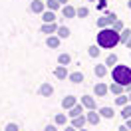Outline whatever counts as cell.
Segmentation results:
<instances>
[{
    "instance_id": "obj_1",
    "label": "cell",
    "mask_w": 131,
    "mask_h": 131,
    "mask_svg": "<svg viewBox=\"0 0 131 131\" xmlns=\"http://www.w3.org/2000/svg\"><path fill=\"white\" fill-rule=\"evenodd\" d=\"M119 44V32H115L113 28H101L97 32V46L103 50H113Z\"/></svg>"
},
{
    "instance_id": "obj_2",
    "label": "cell",
    "mask_w": 131,
    "mask_h": 131,
    "mask_svg": "<svg viewBox=\"0 0 131 131\" xmlns=\"http://www.w3.org/2000/svg\"><path fill=\"white\" fill-rule=\"evenodd\" d=\"M111 80L115 83H119L123 88H127L131 83V68L129 66H123V64H117L111 68Z\"/></svg>"
},
{
    "instance_id": "obj_3",
    "label": "cell",
    "mask_w": 131,
    "mask_h": 131,
    "mask_svg": "<svg viewBox=\"0 0 131 131\" xmlns=\"http://www.w3.org/2000/svg\"><path fill=\"white\" fill-rule=\"evenodd\" d=\"M115 20H117V14L115 12H109V10H103V16L97 18V28H109V26L113 24Z\"/></svg>"
},
{
    "instance_id": "obj_4",
    "label": "cell",
    "mask_w": 131,
    "mask_h": 131,
    "mask_svg": "<svg viewBox=\"0 0 131 131\" xmlns=\"http://www.w3.org/2000/svg\"><path fill=\"white\" fill-rule=\"evenodd\" d=\"M83 105V109H88V111H91V109H97V101H95V97L93 95H82V101H80Z\"/></svg>"
},
{
    "instance_id": "obj_5",
    "label": "cell",
    "mask_w": 131,
    "mask_h": 131,
    "mask_svg": "<svg viewBox=\"0 0 131 131\" xmlns=\"http://www.w3.org/2000/svg\"><path fill=\"white\" fill-rule=\"evenodd\" d=\"M38 93H40L42 97H52V95H54V85H52L50 82L40 83V88H38Z\"/></svg>"
},
{
    "instance_id": "obj_6",
    "label": "cell",
    "mask_w": 131,
    "mask_h": 131,
    "mask_svg": "<svg viewBox=\"0 0 131 131\" xmlns=\"http://www.w3.org/2000/svg\"><path fill=\"white\" fill-rule=\"evenodd\" d=\"M85 119H88V125H99L101 115L97 113V109H91V111H88V113H85Z\"/></svg>"
},
{
    "instance_id": "obj_7",
    "label": "cell",
    "mask_w": 131,
    "mask_h": 131,
    "mask_svg": "<svg viewBox=\"0 0 131 131\" xmlns=\"http://www.w3.org/2000/svg\"><path fill=\"white\" fill-rule=\"evenodd\" d=\"M107 91H109V88H107L103 82H97L95 85H93V93H95V97H105Z\"/></svg>"
},
{
    "instance_id": "obj_8",
    "label": "cell",
    "mask_w": 131,
    "mask_h": 131,
    "mask_svg": "<svg viewBox=\"0 0 131 131\" xmlns=\"http://www.w3.org/2000/svg\"><path fill=\"white\" fill-rule=\"evenodd\" d=\"M58 28H60V26H58L56 22H50V24H42L40 32H42V34H46V36H54V34L58 32Z\"/></svg>"
},
{
    "instance_id": "obj_9",
    "label": "cell",
    "mask_w": 131,
    "mask_h": 131,
    "mask_svg": "<svg viewBox=\"0 0 131 131\" xmlns=\"http://www.w3.org/2000/svg\"><path fill=\"white\" fill-rule=\"evenodd\" d=\"M75 103H80V101H78V97H75V95H66V97L62 99V107H64L66 111H70V109H72V107H74Z\"/></svg>"
},
{
    "instance_id": "obj_10",
    "label": "cell",
    "mask_w": 131,
    "mask_h": 131,
    "mask_svg": "<svg viewBox=\"0 0 131 131\" xmlns=\"http://www.w3.org/2000/svg\"><path fill=\"white\" fill-rule=\"evenodd\" d=\"M30 10H32L34 14H42V12L46 10V2H42V0H32V2H30Z\"/></svg>"
},
{
    "instance_id": "obj_11",
    "label": "cell",
    "mask_w": 131,
    "mask_h": 131,
    "mask_svg": "<svg viewBox=\"0 0 131 131\" xmlns=\"http://www.w3.org/2000/svg\"><path fill=\"white\" fill-rule=\"evenodd\" d=\"M70 125H72L74 129H83V127L88 125V119H85V115H80V117H74V119L70 121Z\"/></svg>"
},
{
    "instance_id": "obj_12",
    "label": "cell",
    "mask_w": 131,
    "mask_h": 131,
    "mask_svg": "<svg viewBox=\"0 0 131 131\" xmlns=\"http://www.w3.org/2000/svg\"><path fill=\"white\" fill-rule=\"evenodd\" d=\"M54 75H56L58 80H68V75H70V72H68V66H58L56 70H54Z\"/></svg>"
},
{
    "instance_id": "obj_13",
    "label": "cell",
    "mask_w": 131,
    "mask_h": 131,
    "mask_svg": "<svg viewBox=\"0 0 131 131\" xmlns=\"http://www.w3.org/2000/svg\"><path fill=\"white\" fill-rule=\"evenodd\" d=\"M97 113L101 115V119H113L115 111H113V107L105 105V107H101V109H97Z\"/></svg>"
},
{
    "instance_id": "obj_14",
    "label": "cell",
    "mask_w": 131,
    "mask_h": 131,
    "mask_svg": "<svg viewBox=\"0 0 131 131\" xmlns=\"http://www.w3.org/2000/svg\"><path fill=\"white\" fill-rule=\"evenodd\" d=\"M80 115H83V105L82 103H75L70 111H68V117L70 119H74V117H80Z\"/></svg>"
},
{
    "instance_id": "obj_15",
    "label": "cell",
    "mask_w": 131,
    "mask_h": 131,
    "mask_svg": "<svg viewBox=\"0 0 131 131\" xmlns=\"http://www.w3.org/2000/svg\"><path fill=\"white\" fill-rule=\"evenodd\" d=\"M93 74H95V78H99V80L105 78L107 75V66L105 64H97L95 68H93Z\"/></svg>"
},
{
    "instance_id": "obj_16",
    "label": "cell",
    "mask_w": 131,
    "mask_h": 131,
    "mask_svg": "<svg viewBox=\"0 0 131 131\" xmlns=\"http://www.w3.org/2000/svg\"><path fill=\"white\" fill-rule=\"evenodd\" d=\"M42 20H44V24H50V22H56V12H52V10H44L40 14Z\"/></svg>"
},
{
    "instance_id": "obj_17",
    "label": "cell",
    "mask_w": 131,
    "mask_h": 131,
    "mask_svg": "<svg viewBox=\"0 0 131 131\" xmlns=\"http://www.w3.org/2000/svg\"><path fill=\"white\" fill-rule=\"evenodd\" d=\"M60 38H58L56 34H54V36H48V38H46V46H48V48H52V50H56L58 46H60Z\"/></svg>"
},
{
    "instance_id": "obj_18",
    "label": "cell",
    "mask_w": 131,
    "mask_h": 131,
    "mask_svg": "<svg viewBox=\"0 0 131 131\" xmlns=\"http://www.w3.org/2000/svg\"><path fill=\"white\" fill-rule=\"evenodd\" d=\"M62 14H64V18H75V8L72 4H66V6H62Z\"/></svg>"
},
{
    "instance_id": "obj_19",
    "label": "cell",
    "mask_w": 131,
    "mask_h": 131,
    "mask_svg": "<svg viewBox=\"0 0 131 131\" xmlns=\"http://www.w3.org/2000/svg\"><path fill=\"white\" fill-rule=\"evenodd\" d=\"M70 28H68V26H60V28H58V32H56V36L58 38H60V40H68V38H70Z\"/></svg>"
},
{
    "instance_id": "obj_20",
    "label": "cell",
    "mask_w": 131,
    "mask_h": 131,
    "mask_svg": "<svg viewBox=\"0 0 131 131\" xmlns=\"http://www.w3.org/2000/svg\"><path fill=\"white\" fill-rule=\"evenodd\" d=\"M54 125H68V113H56L54 117Z\"/></svg>"
},
{
    "instance_id": "obj_21",
    "label": "cell",
    "mask_w": 131,
    "mask_h": 131,
    "mask_svg": "<svg viewBox=\"0 0 131 131\" xmlns=\"http://www.w3.org/2000/svg\"><path fill=\"white\" fill-rule=\"evenodd\" d=\"M109 91H111V93H113L115 97H117V95H121V93H125V88H123V85H119V83H111V85H109Z\"/></svg>"
},
{
    "instance_id": "obj_22",
    "label": "cell",
    "mask_w": 131,
    "mask_h": 131,
    "mask_svg": "<svg viewBox=\"0 0 131 131\" xmlns=\"http://www.w3.org/2000/svg\"><path fill=\"white\" fill-rule=\"evenodd\" d=\"M103 64L107 66V68H113V66H117L119 64V58H117V54H109V56L105 58V62Z\"/></svg>"
},
{
    "instance_id": "obj_23",
    "label": "cell",
    "mask_w": 131,
    "mask_h": 131,
    "mask_svg": "<svg viewBox=\"0 0 131 131\" xmlns=\"http://www.w3.org/2000/svg\"><path fill=\"white\" fill-rule=\"evenodd\" d=\"M68 80H70L72 83H82L83 82V74L82 72H72V74L68 75Z\"/></svg>"
},
{
    "instance_id": "obj_24",
    "label": "cell",
    "mask_w": 131,
    "mask_h": 131,
    "mask_svg": "<svg viewBox=\"0 0 131 131\" xmlns=\"http://www.w3.org/2000/svg\"><path fill=\"white\" fill-rule=\"evenodd\" d=\"M129 38H131V28H123L119 32V44H127Z\"/></svg>"
},
{
    "instance_id": "obj_25",
    "label": "cell",
    "mask_w": 131,
    "mask_h": 131,
    "mask_svg": "<svg viewBox=\"0 0 131 131\" xmlns=\"http://www.w3.org/2000/svg\"><path fill=\"white\" fill-rule=\"evenodd\" d=\"M58 64L60 66H70L72 64V56H70V54H60V56H58Z\"/></svg>"
},
{
    "instance_id": "obj_26",
    "label": "cell",
    "mask_w": 131,
    "mask_h": 131,
    "mask_svg": "<svg viewBox=\"0 0 131 131\" xmlns=\"http://www.w3.org/2000/svg\"><path fill=\"white\" fill-rule=\"evenodd\" d=\"M88 16H90V8H88V6L75 8V18H88Z\"/></svg>"
},
{
    "instance_id": "obj_27",
    "label": "cell",
    "mask_w": 131,
    "mask_h": 131,
    "mask_svg": "<svg viewBox=\"0 0 131 131\" xmlns=\"http://www.w3.org/2000/svg\"><path fill=\"white\" fill-rule=\"evenodd\" d=\"M127 103H129V97H127V93H121V95H117V97H115V105L123 107V105H127Z\"/></svg>"
},
{
    "instance_id": "obj_28",
    "label": "cell",
    "mask_w": 131,
    "mask_h": 131,
    "mask_svg": "<svg viewBox=\"0 0 131 131\" xmlns=\"http://www.w3.org/2000/svg\"><path fill=\"white\" fill-rule=\"evenodd\" d=\"M62 8V4L58 2V0H48L46 2V10H52V12H56V10Z\"/></svg>"
},
{
    "instance_id": "obj_29",
    "label": "cell",
    "mask_w": 131,
    "mask_h": 131,
    "mask_svg": "<svg viewBox=\"0 0 131 131\" xmlns=\"http://www.w3.org/2000/svg\"><path fill=\"white\" fill-rule=\"evenodd\" d=\"M99 52H101V50H99L97 44H91L90 48H88V54H90V58H99Z\"/></svg>"
},
{
    "instance_id": "obj_30",
    "label": "cell",
    "mask_w": 131,
    "mask_h": 131,
    "mask_svg": "<svg viewBox=\"0 0 131 131\" xmlns=\"http://www.w3.org/2000/svg\"><path fill=\"white\" fill-rule=\"evenodd\" d=\"M121 117L123 119H129L131 117V103H127V105L121 107Z\"/></svg>"
},
{
    "instance_id": "obj_31",
    "label": "cell",
    "mask_w": 131,
    "mask_h": 131,
    "mask_svg": "<svg viewBox=\"0 0 131 131\" xmlns=\"http://www.w3.org/2000/svg\"><path fill=\"white\" fill-rule=\"evenodd\" d=\"M111 28H113L115 32H121L123 28H125V24H123V22H121V20H119V18H117V20H115L113 24H111Z\"/></svg>"
},
{
    "instance_id": "obj_32",
    "label": "cell",
    "mask_w": 131,
    "mask_h": 131,
    "mask_svg": "<svg viewBox=\"0 0 131 131\" xmlns=\"http://www.w3.org/2000/svg\"><path fill=\"white\" fill-rule=\"evenodd\" d=\"M4 131H20V127H18V123H8L4 127Z\"/></svg>"
},
{
    "instance_id": "obj_33",
    "label": "cell",
    "mask_w": 131,
    "mask_h": 131,
    "mask_svg": "<svg viewBox=\"0 0 131 131\" xmlns=\"http://www.w3.org/2000/svg\"><path fill=\"white\" fill-rule=\"evenodd\" d=\"M107 8V0H97V10L99 12H103Z\"/></svg>"
},
{
    "instance_id": "obj_34",
    "label": "cell",
    "mask_w": 131,
    "mask_h": 131,
    "mask_svg": "<svg viewBox=\"0 0 131 131\" xmlns=\"http://www.w3.org/2000/svg\"><path fill=\"white\" fill-rule=\"evenodd\" d=\"M44 131H58V125H46Z\"/></svg>"
},
{
    "instance_id": "obj_35",
    "label": "cell",
    "mask_w": 131,
    "mask_h": 131,
    "mask_svg": "<svg viewBox=\"0 0 131 131\" xmlns=\"http://www.w3.org/2000/svg\"><path fill=\"white\" fill-rule=\"evenodd\" d=\"M125 127L131 131V117H129V119H125Z\"/></svg>"
},
{
    "instance_id": "obj_36",
    "label": "cell",
    "mask_w": 131,
    "mask_h": 131,
    "mask_svg": "<svg viewBox=\"0 0 131 131\" xmlns=\"http://www.w3.org/2000/svg\"><path fill=\"white\" fill-rule=\"evenodd\" d=\"M64 131H78V129H74L72 125H66V129H64Z\"/></svg>"
},
{
    "instance_id": "obj_37",
    "label": "cell",
    "mask_w": 131,
    "mask_h": 131,
    "mask_svg": "<svg viewBox=\"0 0 131 131\" xmlns=\"http://www.w3.org/2000/svg\"><path fill=\"white\" fill-rule=\"evenodd\" d=\"M117 131H129V129H127L125 125H121V127H117Z\"/></svg>"
},
{
    "instance_id": "obj_38",
    "label": "cell",
    "mask_w": 131,
    "mask_h": 131,
    "mask_svg": "<svg viewBox=\"0 0 131 131\" xmlns=\"http://www.w3.org/2000/svg\"><path fill=\"white\" fill-rule=\"evenodd\" d=\"M58 2H60V4H62V6H66V4H68V2H70V0H58Z\"/></svg>"
},
{
    "instance_id": "obj_39",
    "label": "cell",
    "mask_w": 131,
    "mask_h": 131,
    "mask_svg": "<svg viewBox=\"0 0 131 131\" xmlns=\"http://www.w3.org/2000/svg\"><path fill=\"white\" fill-rule=\"evenodd\" d=\"M125 46H127V50H131V38L127 40V44H125Z\"/></svg>"
},
{
    "instance_id": "obj_40",
    "label": "cell",
    "mask_w": 131,
    "mask_h": 131,
    "mask_svg": "<svg viewBox=\"0 0 131 131\" xmlns=\"http://www.w3.org/2000/svg\"><path fill=\"white\" fill-rule=\"evenodd\" d=\"M127 8H129V10H131V0H127Z\"/></svg>"
},
{
    "instance_id": "obj_41",
    "label": "cell",
    "mask_w": 131,
    "mask_h": 131,
    "mask_svg": "<svg viewBox=\"0 0 131 131\" xmlns=\"http://www.w3.org/2000/svg\"><path fill=\"white\" fill-rule=\"evenodd\" d=\"M127 97H129V103H131V91H129V93H127Z\"/></svg>"
},
{
    "instance_id": "obj_42",
    "label": "cell",
    "mask_w": 131,
    "mask_h": 131,
    "mask_svg": "<svg viewBox=\"0 0 131 131\" xmlns=\"http://www.w3.org/2000/svg\"><path fill=\"white\" fill-rule=\"evenodd\" d=\"M78 131H90V129H85V127H83V129H78Z\"/></svg>"
},
{
    "instance_id": "obj_43",
    "label": "cell",
    "mask_w": 131,
    "mask_h": 131,
    "mask_svg": "<svg viewBox=\"0 0 131 131\" xmlns=\"http://www.w3.org/2000/svg\"><path fill=\"white\" fill-rule=\"evenodd\" d=\"M88 2H95V0H88Z\"/></svg>"
}]
</instances>
